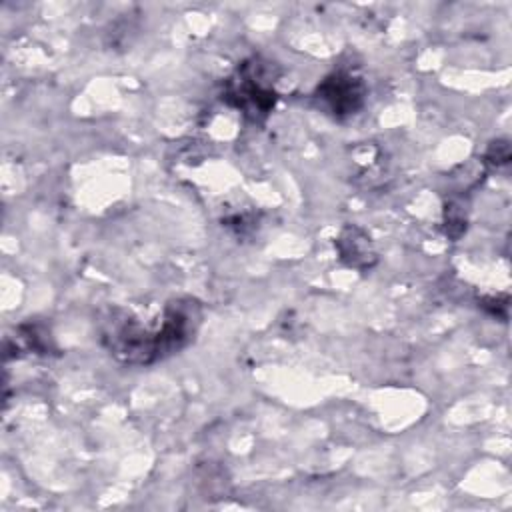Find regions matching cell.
Returning <instances> with one entry per match:
<instances>
[{
  "label": "cell",
  "mask_w": 512,
  "mask_h": 512,
  "mask_svg": "<svg viewBox=\"0 0 512 512\" xmlns=\"http://www.w3.org/2000/svg\"><path fill=\"white\" fill-rule=\"evenodd\" d=\"M204 308L192 296L166 300L152 314L114 308L100 326V342L120 364L148 366L190 346L202 326Z\"/></svg>",
  "instance_id": "6da1fadb"
},
{
  "label": "cell",
  "mask_w": 512,
  "mask_h": 512,
  "mask_svg": "<svg viewBox=\"0 0 512 512\" xmlns=\"http://www.w3.org/2000/svg\"><path fill=\"white\" fill-rule=\"evenodd\" d=\"M274 72L270 62L252 58L238 66L234 76L228 78L224 100L246 114L250 120H264L276 102Z\"/></svg>",
  "instance_id": "7a4b0ae2"
},
{
  "label": "cell",
  "mask_w": 512,
  "mask_h": 512,
  "mask_svg": "<svg viewBox=\"0 0 512 512\" xmlns=\"http://www.w3.org/2000/svg\"><path fill=\"white\" fill-rule=\"evenodd\" d=\"M336 248L344 264H348L350 268L364 270L376 262V252L372 248V242L366 236V232L360 230L358 226H346L336 240Z\"/></svg>",
  "instance_id": "277c9868"
},
{
  "label": "cell",
  "mask_w": 512,
  "mask_h": 512,
  "mask_svg": "<svg viewBox=\"0 0 512 512\" xmlns=\"http://www.w3.org/2000/svg\"><path fill=\"white\" fill-rule=\"evenodd\" d=\"M488 162H492L494 166L498 164H506L510 160V150H508V142H494L490 146V150L486 152Z\"/></svg>",
  "instance_id": "5b68a950"
},
{
  "label": "cell",
  "mask_w": 512,
  "mask_h": 512,
  "mask_svg": "<svg viewBox=\"0 0 512 512\" xmlns=\"http://www.w3.org/2000/svg\"><path fill=\"white\" fill-rule=\"evenodd\" d=\"M314 98L336 118L356 114L366 100V86L362 78L350 70H336L328 74L316 88Z\"/></svg>",
  "instance_id": "3957f363"
}]
</instances>
